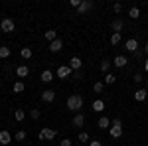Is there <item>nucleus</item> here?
Segmentation results:
<instances>
[{"mask_svg":"<svg viewBox=\"0 0 148 146\" xmlns=\"http://www.w3.org/2000/svg\"><path fill=\"white\" fill-rule=\"evenodd\" d=\"M71 75H73V69L69 67V65H59L57 71H56V77L57 79H69Z\"/></svg>","mask_w":148,"mask_h":146,"instance_id":"nucleus-4","label":"nucleus"},{"mask_svg":"<svg viewBox=\"0 0 148 146\" xmlns=\"http://www.w3.org/2000/svg\"><path fill=\"white\" fill-rule=\"evenodd\" d=\"M89 146H103V142H101V140H91Z\"/></svg>","mask_w":148,"mask_h":146,"instance_id":"nucleus-38","label":"nucleus"},{"mask_svg":"<svg viewBox=\"0 0 148 146\" xmlns=\"http://www.w3.org/2000/svg\"><path fill=\"white\" fill-rule=\"evenodd\" d=\"M26 130H18V132H16V134H14V140H16V142H24V140H26Z\"/></svg>","mask_w":148,"mask_h":146,"instance_id":"nucleus-27","label":"nucleus"},{"mask_svg":"<svg viewBox=\"0 0 148 146\" xmlns=\"http://www.w3.org/2000/svg\"><path fill=\"white\" fill-rule=\"evenodd\" d=\"M44 36H46V40L49 42V44H51V42H56V40H57V32H56V30H47V32H46Z\"/></svg>","mask_w":148,"mask_h":146,"instance_id":"nucleus-24","label":"nucleus"},{"mask_svg":"<svg viewBox=\"0 0 148 146\" xmlns=\"http://www.w3.org/2000/svg\"><path fill=\"white\" fill-rule=\"evenodd\" d=\"M109 134H111V138H121L123 136V121L121 119H114L113 123H111Z\"/></svg>","mask_w":148,"mask_h":146,"instance_id":"nucleus-2","label":"nucleus"},{"mask_svg":"<svg viewBox=\"0 0 148 146\" xmlns=\"http://www.w3.org/2000/svg\"><path fill=\"white\" fill-rule=\"evenodd\" d=\"M69 67L73 69V71H79V69L83 67V61H81V57L73 56V57H71V59H69Z\"/></svg>","mask_w":148,"mask_h":146,"instance_id":"nucleus-9","label":"nucleus"},{"mask_svg":"<svg viewBox=\"0 0 148 146\" xmlns=\"http://www.w3.org/2000/svg\"><path fill=\"white\" fill-rule=\"evenodd\" d=\"M142 69H144V71H146V73H148V57H146V59H144V65H142Z\"/></svg>","mask_w":148,"mask_h":146,"instance_id":"nucleus-39","label":"nucleus"},{"mask_svg":"<svg viewBox=\"0 0 148 146\" xmlns=\"http://www.w3.org/2000/svg\"><path fill=\"white\" fill-rule=\"evenodd\" d=\"M47 49H49L51 53H59V51L63 49V42H61V40L57 38L56 42H51V44H49V47H47Z\"/></svg>","mask_w":148,"mask_h":146,"instance_id":"nucleus-10","label":"nucleus"},{"mask_svg":"<svg viewBox=\"0 0 148 146\" xmlns=\"http://www.w3.org/2000/svg\"><path fill=\"white\" fill-rule=\"evenodd\" d=\"M73 142L69 140V138H61V142H59V146H71Z\"/></svg>","mask_w":148,"mask_h":146,"instance_id":"nucleus-36","label":"nucleus"},{"mask_svg":"<svg viewBox=\"0 0 148 146\" xmlns=\"http://www.w3.org/2000/svg\"><path fill=\"white\" fill-rule=\"evenodd\" d=\"M144 81H146V89H148V79H144Z\"/></svg>","mask_w":148,"mask_h":146,"instance_id":"nucleus-41","label":"nucleus"},{"mask_svg":"<svg viewBox=\"0 0 148 146\" xmlns=\"http://www.w3.org/2000/svg\"><path fill=\"white\" fill-rule=\"evenodd\" d=\"M69 4H71V6H73V8H79L81 0H69Z\"/></svg>","mask_w":148,"mask_h":146,"instance_id":"nucleus-37","label":"nucleus"},{"mask_svg":"<svg viewBox=\"0 0 148 146\" xmlns=\"http://www.w3.org/2000/svg\"><path fill=\"white\" fill-rule=\"evenodd\" d=\"M40 81H42V83H51V81H53V71H51V69H44L42 75H40Z\"/></svg>","mask_w":148,"mask_h":146,"instance_id":"nucleus-11","label":"nucleus"},{"mask_svg":"<svg viewBox=\"0 0 148 146\" xmlns=\"http://www.w3.org/2000/svg\"><path fill=\"white\" fill-rule=\"evenodd\" d=\"M132 97H134V101H146L148 99V89L146 87H140L132 93Z\"/></svg>","mask_w":148,"mask_h":146,"instance_id":"nucleus-7","label":"nucleus"},{"mask_svg":"<svg viewBox=\"0 0 148 146\" xmlns=\"http://www.w3.org/2000/svg\"><path fill=\"white\" fill-rule=\"evenodd\" d=\"M32 47H20V57L22 59H32Z\"/></svg>","mask_w":148,"mask_h":146,"instance_id":"nucleus-21","label":"nucleus"},{"mask_svg":"<svg viewBox=\"0 0 148 146\" xmlns=\"http://www.w3.org/2000/svg\"><path fill=\"white\" fill-rule=\"evenodd\" d=\"M12 142V134L8 130H0V144L2 146H8Z\"/></svg>","mask_w":148,"mask_h":146,"instance_id":"nucleus-13","label":"nucleus"},{"mask_svg":"<svg viewBox=\"0 0 148 146\" xmlns=\"http://www.w3.org/2000/svg\"><path fill=\"white\" fill-rule=\"evenodd\" d=\"M111 65H113V61H109V59H103L99 67H101V71L105 73V75H107V73H109V69H111Z\"/></svg>","mask_w":148,"mask_h":146,"instance_id":"nucleus-23","label":"nucleus"},{"mask_svg":"<svg viewBox=\"0 0 148 146\" xmlns=\"http://www.w3.org/2000/svg\"><path fill=\"white\" fill-rule=\"evenodd\" d=\"M113 10H114V14H121V12H123V4H121V2L113 4Z\"/></svg>","mask_w":148,"mask_h":146,"instance_id":"nucleus-35","label":"nucleus"},{"mask_svg":"<svg viewBox=\"0 0 148 146\" xmlns=\"http://www.w3.org/2000/svg\"><path fill=\"white\" fill-rule=\"evenodd\" d=\"M126 63H128V57H126V56H114V59H113L114 67L123 69V67H126Z\"/></svg>","mask_w":148,"mask_h":146,"instance_id":"nucleus-8","label":"nucleus"},{"mask_svg":"<svg viewBox=\"0 0 148 146\" xmlns=\"http://www.w3.org/2000/svg\"><path fill=\"white\" fill-rule=\"evenodd\" d=\"M111 28H113V34H121V30L125 28V22H123L121 18H114L113 24H111Z\"/></svg>","mask_w":148,"mask_h":146,"instance_id":"nucleus-12","label":"nucleus"},{"mask_svg":"<svg viewBox=\"0 0 148 146\" xmlns=\"http://www.w3.org/2000/svg\"><path fill=\"white\" fill-rule=\"evenodd\" d=\"M121 42H123L121 34H111V44H113V45H119Z\"/></svg>","mask_w":148,"mask_h":146,"instance_id":"nucleus-29","label":"nucleus"},{"mask_svg":"<svg viewBox=\"0 0 148 146\" xmlns=\"http://www.w3.org/2000/svg\"><path fill=\"white\" fill-rule=\"evenodd\" d=\"M71 124H73L75 128H81V126L85 124V114H81V112H77V114L73 117V121H71Z\"/></svg>","mask_w":148,"mask_h":146,"instance_id":"nucleus-16","label":"nucleus"},{"mask_svg":"<svg viewBox=\"0 0 148 146\" xmlns=\"http://www.w3.org/2000/svg\"><path fill=\"white\" fill-rule=\"evenodd\" d=\"M114 81H116V77H114L113 73H107V75H105V81H103V83H105V85H113Z\"/></svg>","mask_w":148,"mask_h":146,"instance_id":"nucleus-28","label":"nucleus"},{"mask_svg":"<svg viewBox=\"0 0 148 146\" xmlns=\"http://www.w3.org/2000/svg\"><path fill=\"white\" fill-rule=\"evenodd\" d=\"M125 49L130 51V53H136L138 51V40L136 38H128V40L125 42Z\"/></svg>","mask_w":148,"mask_h":146,"instance_id":"nucleus-6","label":"nucleus"},{"mask_svg":"<svg viewBox=\"0 0 148 146\" xmlns=\"http://www.w3.org/2000/svg\"><path fill=\"white\" fill-rule=\"evenodd\" d=\"M42 99H44L46 103H53L56 101V91L53 89H46L44 93H42Z\"/></svg>","mask_w":148,"mask_h":146,"instance_id":"nucleus-15","label":"nucleus"},{"mask_svg":"<svg viewBox=\"0 0 148 146\" xmlns=\"http://www.w3.org/2000/svg\"><path fill=\"white\" fill-rule=\"evenodd\" d=\"M97 126H99L101 130H109V128H111V119H109V117H101L99 123H97Z\"/></svg>","mask_w":148,"mask_h":146,"instance_id":"nucleus-19","label":"nucleus"},{"mask_svg":"<svg viewBox=\"0 0 148 146\" xmlns=\"http://www.w3.org/2000/svg\"><path fill=\"white\" fill-rule=\"evenodd\" d=\"M91 109L95 112H103L105 111V101H103V99H95V101L91 103Z\"/></svg>","mask_w":148,"mask_h":146,"instance_id":"nucleus-18","label":"nucleus"},{"mask_svg":"<svg viewBox=\"0 0 148 146\" xmlns=\"http://www.w3.org/2000/svg\"><path fill=\"white\" fill-rule=\"evenodd\" d=\"M128 16H130L132 20H136V18H140V8H138V6H132V8L128 10Z\"/></svg>","mask_w":148,"mask_h":146,"instance_id":"nucleus-25","label":"nucleus"},{"mask_svg":"<svg viewBox=\"0 0 148 146\" xmlns=\"http://www.w3.org/2000/svg\"><path fill=\"white\" fill-rule=\"evenodd\" d=\"M14 119H16L18 123H22L24 119H26V111H22V109H18V111H14Z\"/></svg>","mask_w":148,"mask_h":146,"instance_id":"nucleus-26","label":"nucleus"},{"mask_svg":"<svg viewBox=\"0 0 148 146\" xmlns=\"http://www.w3.org/2000/svg\"><path fill=\"white\" fill-rule=\"evenodd\" d=\"M24 89H26V83H24L22 79H18V81L12 85V91H14L16 95H18V93H24Z\"/></svg>","mask_w":148,"mask_h":146,"instance_id":"nucleus-20","label":"nucleus"},{"mask_svg":"<svg viewBox=\"0 0 148 146\" xmlns=\"http://www.w3.org/2000/svg\"><path fill=\"white\" fill-rule=\"evenodd\" d=\"M132 81H134L136 85H140V83L144 81V77H142V73H134V75H132Z\"/></svg>","mask_w":148,"mask_h":146,"instance_id":"nucleus-33","label":"nucleus"},{"mask_svg":"<svg viewBox=\"0 0 148 146\" xmlns=\"http://www.w3.org/2000/svg\"><path fill=\"white\" fill-rule=\"evenodd\" d=\"M103 89H105V83H103V81H97V83L93 85V91H95V93H103Z\"/></svg>","mask_w":148,"mask_h":146,"instance_id":"nucleus-30","label":"nucleus"},{"mask_svg":"<svg viewBox=\"0 0 148 146\" xmlns=\"http://www.w3.org/2000/svg\"><path fill=\"white\" fill-rule=\"evenodd\" d=\"M71 77L75 79V81H81V79H83V71H81V69H79V71H73V75H71Z\"/></svg>","mask_w":148,"mask_h":146,"instance_id":"nucleus-34","label":"nucleus"},{"mask_svg":"<svg viewBox=\"0 0 148 146\" xmlns=\"http://www.w3.org/2000/svg\"><path fill=\"white\" fill-rule=\"evenodd\" d=\"M10 53H12V49L8 45H0V57H2V59H8Z\"/></svg>","mask_w":148,"mask_h":146,"instance_id":"nucleus-22","label":"nucleus"},{"mask_svg":"<svg viewBox=\"0 0 148 146\" xmlns=\"http://www.w3.org/2000/svg\"><path fill=\"white\" fill-rule=\"evenodd\" d=\"M77 140H79V142H89V132H79Z\"/></svg>","mask_w":148,"mask_h":146,"instance_id":"nucleus-32","label":"nucleus"},{"mask_svg":"<svg viewBox=\"0 0 148 146\" xmlns=\"http://www.w3.org/2000/svg\"><path fill=\"white\" fill-rule=\"evenodd\" d=\"M57 136V130L56 128H49V126H44L42 130H40V134H38V138L40 140H53Z\"/></svg>","mask_w":148,"mask_h":146,"instance_id":"nucleus-3","label":"nucleus"},{"mask_svg":"<svg viewBox=\"0 0 148 146\" xmlns=\"http://www.w3.org/2000/svg\"><path fill=\"white\" fill-rule=\"evenodd\" d=\"M144 53L148 56V42H146V45H144Z\"/></svg>","mask_w":148,"mask_h":146,"instance_id":"nucleus-40","label":"nucleus"},{"mask_svg":"<svg viewBox=\"0 0 148 146\" xmlns=\"http://www.w3.org/2000/svg\"><path fill=\"white\" fill-rule=\"evenodd\" d=\"M91 8H93V2H91V0H81L77 12H79V14H85V12H89Z\"/></svg>","mask_w":148,"mask_h":146,"instance_id":"nucleus-14","label":"nucleus"},{"mask_svg":"<svg viewBox=\"0 0 148 146\" xmlns=\"http://www.w3.org/2000/svg\"><path fill=\"white\" fill-rule=\"evenodd\" d=\"M16 75H18V77L20 79H24V77H28V75H30V67H28V65H18V67H16Z\"/></svg>","mask_w":148,"mask_h":146,"instance_id":"nucleus-17","label":"nucleus"},{"mask_svg":"<svg viewBox=\"0 0 148 146\" xmlns=\"http://www.w3.org/2000/svg\"><path fill=\"white\" fill-rule=\"evenodd\" d=\"M65 105H67L69 111H73L75 114L85 107V99H83V95H79V93H73V95H69L67 101H65Z\"/></svg>","mask_w":148,"mask_h":146,"instance_id":"nucleus-1","label":"nucleus"},{"mask_svg":"<svg viewBox=\"0 0 148 146\" xmlns=\"http://www.w3.org/2000/svg\"><path fill=\"white\" fill-rule=\"evenodd\" d=\"M40 117H42V112H40V109H32V111H30V119H34V121H38Z\"/></svg>","mask_w":148,"mask_h":146,"instance_id":"nucleus-31","label":"nucleus"},{"mask_svg":"<svg viewBox=\"0 0 148 146\" xmlns=\"http://www.w3.org/2000/svg\"><path fill=\"white\" fill-rule=\"evenodd\" d=\"M14 28H16V22H14L12 18H4V20L0 22V30H2L4 34H12Z\"/></svg>","mask_w":148,"mask_h":146,"instance_id":"nucleus-5","label":"nucleus"}]
</instances>
